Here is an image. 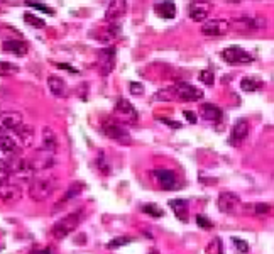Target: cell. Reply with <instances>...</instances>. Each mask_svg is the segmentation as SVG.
<instances>
[{
    "label": "cell",
    "mask_w": 274,
    "mask_h": 254,
    "mask_svg": "<svg viewBox=\"0 0 274 254\" xmlns=\"http://www.w3.org/2000/svg\"><path fill=\"white\" fill-rule=\"evenodd\" d=\"M121 32H122L121 26L112 24V26L107 27V29H102V34H98V39L104 41V43H114V41L121 36Z\"/></svg>",
    "instance_id": "484cf974"
},
{
    "label": "cell",
    "mask_w": 274,
    "mask_h": 254,
    "mask_svg": "<svg viewBox=\"0 0 274 254\" xmlns=\"http://www.w3.org/2000/svg\"><path fill=\"white\" fill-rule=\"evenodd\" d=\"M24 124V117L17 111H7L0 112V129L2 132L5 130H15Z\"/></svg>",
    "instance_id": "8fae6325"
},
{
    "label": "cell",
    "mask_w": 274,
    "mask_h": 254,
    "mask_svg": "<svg viewBox=\"0 0 274 254\" xmlns=\"http://www.w3.org/2000/svg\"><path fill=\"white\" fill-rule=\"evenodd\" d=\"M197 224L200 225V227H203V229H212V227H213V222H212L207 215H201V214L197 215Z\"/></svg>",
    "instance_id": "f35d334b"
},
{
    "label": "cell",
    "mask_w": 274,
    "mask_h": 254,
    "mask_svg": "<svg viewBox=\"0 0 274 254\" xmlns=\"http://www.w3.org/2000/svg\"><path fill=\"white\" fill-rule=\"evenodd\" d=\"M230 29V22L225 19H212L207 20L201 27V32L205 36H224Z\"/></svg>",
    "instance_id": "7c38bea8"
},
{
    "label": "cell",
    "mask_w": 274,
    "mask_h": 254,
    "mask_svg": "<svg viewBox=\"0 0 274 254\" xmlns=\"http://www.w3.org/2000/svg\"><path fill=\"white\" fill-rule=\"evenodd\" d=\"M159 121H161V122H164V124H166V126L173 127V129H180V127H181L180 122H176V121H169V119H164V117H159Z\"/></svg>",
    "instance_id": "60d3db41"
},
{
    "label": "cell",
    "mask_w": 274,
    "mask_h": 254,
    "mask_svg": "<svg viewBox=\"0 0 274 254\" xmlns=\"http://www.w3.org/2000/svg\"><path fill=\"white\" fill-rule=\"evenodd\" d=\"M200 111H201V117L207 119V121H213V122L220 121L222 115H224L222 109L217 107V105H213V104H203Z\"/></svg>",
    "instance_id": "603a6c76"
},
{
    "label": "cell",
    "mask_w": 274,
    "mask_h": 254,
    "mask_svg": "<svg viewBox=\"0 0 274 254\" xmlns=\"http://www.w3.org/2000/svg\"><path fill=\"white\" fill-rule=\"evenodd\" d=\"M169 207L180 221H183V222L188 221V204H186V200H183V198H174V200H169Z\"/></svg>",
    "instance_id": "7402d4cb"
},
{
    "label": "cell",
    "mask_w": 274,
    "mask_h": 254,
    "mask_svg": "<svg viewBox=\"0 0 274 254\" xmlns=\"http://www.w3.org/2000/svg\"><path fill=\"white\" fill-rule=\"evenodd\" d=\"M19 73V66L10 61H0V77H14Z\"/></svg>",
    "instance_id": "83f0119b"
},
{
    "label": "cell",
    "mask_w": 274,
    "mask_h": 254,
    "mask_svg": "<svg viewBox=\"0 0 274 254\" xmlns=\"http://www.w3.org/2000/svg\"><path fill=\"white\" fill-rule=\"evenodd\" d=\"M41 143H43V149L47 153L56 154V151L60 149V139H58V134L54 132L53 127L44 126L43 134H41Z\"/></svg>",
    "instance_id": "4fadbf2b"
},
{
    "label": "cell",
    "mask_w": 274,
    "mask_h": 254,
    "mask_svg": "<svg viewBox=\"0 0 274 254\" xmlns=\"http://www.w3.org/2000/svg\"><path fill=\"white\" fill-rule=\"evenodd\" d=\"M241 88L244 92H256V90H259V88H262V81L254 77H245V78H242V81H241Z\"/></svg>",
    "instance_id": "4316f807"
},
{
    "label": "cell",
    "mask_w": 274,
    "mask_h": 254,
    "mask_svg": "<svg viewBox=\"0 0 274 254\" xmlns=\"http://www.w3.org/2000/svg\"><path fill=\"white\" fill-rule=\"evenodd\" d=\"M208 12H210V5H207V3L193 2L188 5V16H190L191 20H195V22H203L208 17Z\"/></svg>",
    "instance_id": "d6986e66"
},
{
    "label": "cell",
    "mask_w": 274,
    "mask_h": 254,
    "mask_svg": "<svg viewBox=\"0 0 274 254\" xmlns=\"http://www.w3.org/2000/svg\"><path fill=\"white\" fill-rule=\"evenodd\" d=\"M115 49L114 48H108V49H104L100 53V73L102 75H108L112 73L115 66Z\"/></svg>",
    "instance_id": "ffe728a7"
},
{
    "label": "cell",
    "mask_w": 274,
    "mask_h": 254,
    "mask_svg": "<svg viewBox=\"0 0 274 254\" xmlns=\"http://www.w3.org/2000/svg\"><path fill=\"white\" fill-rule=\"evenodd\" d=\"M222 60L228 64H247L254 61V56L239 46H228L222 51Z\"/></svg>",
    "instance_id": "5b68a950"
},
{
    "label": "cell",
    "mask_w": 274,
    "mask_h": 254,
    "mask_svg": "<svg viewBox=\"0 0 274 254\" xmlns=\"http://www.w3.org/2000/svg\"><path fill=\"white\" fill-rule=\"evenodd\" d=\"M154 12L163 19H173L176 16V5L173 2H159L154 5Z\"/></svg>",
    "instance_id": "cb8c5ba5"
},
{
    "label": "cell",
    "mask_w": 274,
    "mask_h": 254,
    "mask_svg": "<svg viewBox=\"0 0 274 254\" xmlns=\"http://www.w3.org/2000/svg\"><path fill=\"white\" fill-rule=\"evenodd\" d=\"M34 254H51V251L49 249H43V251H36Z\"/></svg>",
    "instance_id": "ee69618b"
},
{
    "label": "cell",
    "mask_w": 274,
    "mask_h": 254,
    "mask_svg": "<svg viewBox=\"0 0 274 254\" xmlns=\"http://www.w3.org/2000/svg\"><path fill=\"white\" fill-rule=\"evenodd\" d=\"M127 10V3L124 0H114V2L108 3L107 10H105V20L107 22H114V20L121 19L122 16Z\"/></svg>",
    "instance_id": "ac0fdd59"
},
{
    "label": "cell",
    "mask_w": 274,
    "mask_h": 254,
    "mask_svg": "<svg viewBox=\"0 0 274 254\" xmlns=\"http://www.w3.org/2000/svg\"><path fill=\"white\" fill-rule=\"evenodd\" d=\"M56 66H58V68H64V70H68V71H70V73H78V70H76V68L70 66V64H63V63H58Z\"/></svg>",
    "instance_id": "7bdbcfd3"
},
{
    "label": "cell",
    "mask_w": 274,
    "mask_h": 254,
    "mask_svg": "<svg viewBox=\"0 0 274 254\" xmlns=\"http://www.w3.org/2000/svg\"><path fill=\"white\" fill-rule=\"evenodd\" d=\"M271 208L273 207L269 204H254L252 207H245V210H251V212H254V214H258V215H262V214H268V212H271Z\"/></svg>",
    "instance_id": "d6a6232c"
},
{
    "label": "cell",
    "mask_w": 274,
    "mask_h": 254,
    "mask_svg": "<svg viewBox=\"0 0 274 254\" xmlns=\"http://www.w3.org/2000/svg\"><path fill=\"white\" fill-rule=\"evenodd\" d=\"M232 242L235 244V248H237L239 253H249V244L244 241V239H239V238H232Z\"/></svg>",
    "instance_id": "74e56055"
},
{
    "label": "cell",
    "mask_w": 274,
    "mask_h": 254,
    "mask_svg": "<svg viewBox=\"0 0 274 254\" xmlns=\"http://www.w3.org/2000/svg\"><path fill=\"white\" fill-rule=\"evenodd\" d=\"M27 5L34 7V9H37V10H43V12H46V14H54V10L51 9V7H47V5H43V3H34V2H27Z\"/></svg>",
    "instance_id": "ab89813d"
},
{
    "label": "cell",
    "mask_w": 274,
    "mask_h": 254,
    "mask_svg": "<svg viewBox=\"0 0 274 254\" xmlns=\"http://www.w3.org/2000/svg\"><path fill=\"white\" fill-rule=\"evenodd\" d=\"M249 136V122L245 119H237L235 124L232 126V132H230V144L239 146L245 141V137Z\"/></svg>",
    "instance_id": "9a60e30c"
},
{
    "label": "cell",
    "mask_w": 274,
    "mask_h": 254,
    "mask_svg": "<svg viewBox=\"0 0 274 254\" xmlns=\"http://www.w3.org/2000/svg\"><path fill=\"white\" fill-rule=\"evenodd\" d=\"M97 168H98V171H100L102 175H108V173H110V164H108V161H107V158H105L104 153L98 154V158H97Z\"/></svg>",
    "instance_id": "1f68e13d"
},
{
    "label": "cell",
    "mask_w": 274,
    "mask_h": 254,
    "mask_svg": "<svg viewBox=\"0 0 274 254\" xmlns=\"http://www.w3.org/2000/svg\"><path fill=\"white\" fill-rule=\"evenodd\" d=\"M154 176L157 178V183L161 185L163 190H174V188L180 187L176 173L171 170H156L154 171Z\"/></svg>",
    "instance_id": "5bb4252c"
},
{
    "label": "cell",
    "mask_w": 274,
    "mask_h": 254,
    "mask_svg": "<svg viewBox=\"0 0 274 254\" xmlns=\"http://www.w3.org/2000/svg\"><path fill=\"white\" fill-rule=\"evenodd\" d=\"M58 187L56 176H37L29 183V197L34 202H44L54 193Z\"/></svg>",
    "instance_id": "6da1fadb"
},
{
    "label": "cell",
    "mask_w": 274,
    "mask_h": 254,
    "mask_svg": "<svg viewBox=\"0 0 274 254\" xmlns=\"http://www.w3.org/2000/svg\"><path fill=\"white\" fill-rule=\"evenodd\" d=\"M47 88H49L51 94L58 98H63L68 95L66 81H64L61 77H58V75H49V77H47Z\"/></svg>",
    "instance_id": "e0dca14e"
},
{
    "label": "cell",
    "mask_w": 274,
    "mask_h": 254,
    "mask_svg": "<svg viewBox=\"0 0 274 254\" xmlns=\"http://www.w3.org/2000/svg\"><path fill=\"white\" fill-rule=\"evenodd\" d=\"M24 20H26L27 24H30V26H34V27H44L46 26V22H44L43 19H39V17L32 16V14H29V12L24 14Z\"/></svg>",
    "instance_id": "d590c367"
},
{
    "label": "cell",
    "mask_w": 274,
    "mask_h": 254,
    "mask_svg": "<svg viewBox=\"0 0 274 254\" xmlns=\"http://www.w3.org/2000/svg\"><path fill=\"white\" fill-rule=\"evenodd\" d=\"M149 254H159V253H157V251H151Z\"/></svg>",
    "instance_id": "f6af8a7d"
},
{
    "label": "cell",
    "mask_w": 274,
    "mask_h": 254,
    "mask_svg": "<svg viewBox=\"0 0 274 254\" xmlns=\"http://www.w3.org/2000/svg\"><path fill=\"white\" fill-rule=\"evenodd\" d=\"M142 212H146V214L152 215V217H163V215H164L163 208H159L157 205H154V204H146L142 207Z\"/></svg>",
    "instance_id": "836d02e7"
},
{
    "label": "cell",
    "mask_w": 274,
    "mask_h": 254,
    "mask_svg": "<svg viewBox=\"0 0 274 254\" xmlns=\"http://www.w3.org/2000/svg\"><path fill=\"white\" fill-rule=\"evenodd\" d=\"M81 221H83V212L81 210L73 212V214L66 215V217L58 221L56 224L53 225L51 236H53L54 239H64L66 236H70L71 232L76 231V227L81 224Z\"/></svg>",
    "instance_id": "7a4b0ae2"
},
{
    "label": "cell",
    "mask_w": 274,
    "mask_h": 254,
    "mask_svg": "<svg viewBox=\"0 0 274 254\" xmlns=\"http://www.w3.org/2000/svg\"><path fill=\"white\" fill-rule=\"evenodd\" d=\"M132 241H134L132 238H127V236H121V238L112 239V241L107 244V248L108 249H117V248H122V246H125V244H131Z\"/></svg>",
    "instance_id": "4dcf8cb0"
},
{
    "label": "cell",
    "mask_w": 274,
    "mask_h": 254,
    "mask_svg": "<svg viewBox=\"0 0 274 254\" xmlns=\"http://www.w3.org/2000/svg\"><path fill=\"white\" fill-rule=\"evenodd\" d=\"M10 178H12V173H10L9 163H7V159H0V185L9 183Z\"/></svg>",
    "instance_id": "f546056e"
},
{
    "label": "cell",
    "mask_w": 274,
    "mask_h": 254,
    "mask_svg": "<svg viewBox=\"0 0 274 254\" xmlns=\"http://www.w3.org/2000/svg\"><path fill=\"white\" fill-rule=\"evenodd\" d=\"M198 78H200V81L205 85H213V81H215V75L212 70H201L200 75H198Z\"/></svg>",
    "instance_id": "e575fe53"
},
{
    "label": "cell",
    "mask_w": 274,
    "mask_h": 254,
    "mask_svg": "<svg viewBox=\"0 0 274 254\" xmlns=\"http://www.w3.org/2000/svg\"><path fill=\"white\" fill-rule=\"evenodd\" d=\"M102 130L104 134L112 141H117V143L122 144H129L131 143V137H129V132L125 130V127L122 126V122H119L115 117H107L104 122H102Z\"/></svg>",
    "instance_id": "3957f363"
},
{
    "label": "cell",
    "mask_w": 274,
    "mask_h": 254,
    "mask_svg": "<svg viewBox=\"0 0 274 254\" xmlns=\"http://www.w3.org/2000/svg\"><path fill=\"white\" fill-rule=\"evenodd\" d=\"M183 115L188 119V121L191 122V124H195V122H197V115H195L193 112H190V111H184V112H183Z\"/></svg>",
    "instance_id": "b9f144b4"
},
{
    "label": "cell",
    "mask_w": 274,
    "mask_h": 254,
    "mask_svg": "<svg viewBox=\"0 0 274 254\" xmlns=\"http://www.w3.org/2000/svg\"><path fill=\"white\" fill-rule=\"evenodd\" d=\"M7 163H9L12 176L19 178L20 181H29V183L32 181L34 170L30 168L29 159H26V158H22V156H15V158H9Z\"/></svg>",
    "instance_id": "277c9868"
},
{
    "label": "cell",
    "mask_w": 274,
    "mask_h": 254,
    "mask_svg": "<svg viewBox=\"0 0 274 254\" xmlns=\"http://www.w3.org/2000/svg\"><path fill=\"white\" fill-rule=\"evenodd\" d=\"M174 97H178L180 100H184V102H197L203 97V92L200 88L193 87V85L186 83V81H180L176 83L173 88H171Z\"/></svg>",
    "instance_id": "8992f818"
},
{
    "label": "cell",
    "mask_w": 274,
    "mask_h": 254,
    "mask_svg": "<svg viewBox=\"0 0 274 254\" xmlns=\"http://www.w3.org/2000/svg\"><path fill=\"white\" fill-rule=\"evenodd\" d=\"M15 134V143L19 144L20 147H30L34 143V127L29 124H22L19 129L14 130Z\"/></svg>",
    "instance_id": "2e32d148"
},
{
    "label": "cell",
    "mask_w": 274,
    "mask_h": 254,
    "mask_svg": "<svg viewBox=\"0 0 274 254\" xmlns=\"http://www.w3.org/2000/svg\"><path fill=\"white\" fill-rule=\"evenodd\" d=\"M218 210L224 212V214H235L237 208L241 207V198L239 195L232 193V191H222L218 195Z\"/></svg>",
    "instance_id": "9c48e42d"
},
{
    "label": "cell",
    "mask_w": 274,
    "mask_h": 254,
    "mask_svg": "<svg viewBox=\"0 0 274 254\" xmlns=\"http://www.w3.org/2000/svg\"><path fill=\"white\" fill-rule=\"evenodd\" d=\"M81 190H83V185H81V183H73V185H71V187L66 190V193H64V197L61 198V200L56 204V207L53 208V212H56V210H60L61 207H64V204H66L68 200H71V198L78 197V195L81 193Z\"/></svg>",
    "instance_id": "d4e9b609"
},
{
    "label": "cell",
    "mask_w": 274,
    "mask_h": 254,
    "mask_svg": "<svg viewBox=\"0 0 274 254\" xmlns=\"http://www.w3.org/2000/svg\"><path fill=\"white\" fill-rule=\"evenodd\" d=\"M2 49L7 51V53L17 54V56H24L29 51V46H27L26 41L22 39H9L2 44Z\"/></svg>",
    "instance_id": "44dd1931"
},
{
    "label": "cell",
    "mask_w": 274,
    "mask_h": 254,
    "mask_svg": "<svg viewBox=\"0 0 274 254\" xmlns=\"http://www.w3.org/2000/svg\"><path fill=\"white\" fill-rule=\"evenodd\" d=\"M114 114L115 119L119 122H125V124H134L137 121V111L136 107L125 98H119L117 104L114 107Z\"/></svg>",
    "instance_id": "52a82bcc"
},
{
    "label": "cell",
    "mask_w": 274,
    "mask_h": 254,
    "mask_svg": "<svg viewBox=\"0 0 274 254\" xmlns=\"http://www.w3.org/2000/svg\"><path fill=\"white\" fill-rule=\"evenodd\" d=\"M205 253L207 254H224V242H222L220 238H213L205 248Z\"/></svg>",
    "instance_id": "f1b7e54d"
},
{
    "label": "cell",
    "mask_w": 274,
    "mask_h": 254,
    "mask_svg": "<svg viewBox=\"0 0 274 254\" xmlns=\"http://www.w3.org/2000/svg\"><path fill=\"white\" fill-rule=\"evenodd\" d=\"M129 92H131V95H134V97H139V95L144 94V85L139 83V81H131V83H129Z\"/></svg>",
    "instance_id": "8d00e7d4"
},
{
    "label": "cell",
    "mask_w": 274,
    "mask_h": 254,
    "mask_svg": "<svg viewBox=\"0 0 274 254\" xmlns=\"http://www.w3.org/2000/svg\"><path fill=\"white\" fill-rule=\"evenodd\" d=\"M29 163L34 171H44L56 164V158H54L53 153H47V151H44L43 147H41V149H37L36 153L29 158Z\"/></svg>",
    "instance_id": "ba28073f"
},
{
    "label": "cell",
    "mask_w": 274,
    "mask_h": 254,
    "mask_svg": "<svg viewBox=\"0 0 274 254\" xmlns=\"http://www.w3.org/2000/svg\"><path fill=\"white\" fill-rule=\"evenodd\" d=\"M22 198V188L17 183H2L0 185V202L3 204H17Z\"/></svg>",
    "instance_id": "30bf717a"
}]
</instances>
